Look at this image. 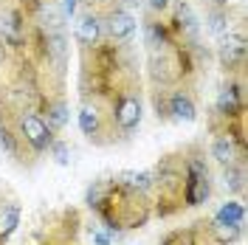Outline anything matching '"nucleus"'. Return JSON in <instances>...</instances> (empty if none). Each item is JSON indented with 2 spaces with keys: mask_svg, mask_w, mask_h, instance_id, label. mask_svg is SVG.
<instances>
[{
  "mask_svg": "<svg viewBox=\"0 0 248 245\" xmlns=\"http://www.w3.org/2000/svg\"><path fill=\"white\" fill-rule=\"evenodd\" d=\"M85 203L102 217V223L108 226V231L141 229L153 217V200H150V195H144V192L133 189V186L119 184L116 178L113 181H96L88 189Z\"/></svg>",
  "mask_w": 248,
  "mask_h": 245,
  "instance_id": "obj_1",
  "label": "nucleus"
},
{
  "mask_svg": "<svg viewBox=\"0 0 248 245\" xmlns=\"http://www.w3.org/2000/svg\"><path fill=\"white\" fill-rule=\"evenodd\" d=\"M184 189H186V158L178 161V155H167L153 172V192H155L153 212L161 217L181 212L184 209Z\"/></svg>",
  "mask_w": 248,
  "mask_h": 245,
  "instance_id": "obj_2",
  "label": "nucleus"
},
{
  "mask_svg": "<svg viewBox=\"0 0 248 245\" xmlns=\"http://www.w3.org/2000/svg\"><path fill=\"white\" fill-rule=\"evenodd\" d=\"M141 113H144V102H141V91L130 82L122 85L119 91L113 93L110 99V119L113 127L122 133V136H133L141 124Z\"/></svg>",
  "mask_w": 248,
  "mask_h": 245,
  "instance_id": "obj_3",
  "label": "nucleus"
},
{
  "mask_svg": "<svg viewBox=\"0 0 248 245\" xmlns=\"http://www.w3.org/2000/svg\"><path fill=\"white\" fill-rule=\"evenodd\" d=\"M12 130L17 133V138L23 141V147L34 155L48 153V147L54 144V130L46 124V119L40 113L31 110H20L12 116Z\"/></svg>",
  "mask_w": 248,
  "mask_h": 245,
  "instance_id": "obj_4",
  "label": "nucleus"
},
{
  "mask_svg": "<svg viewBox=\"0 0 248 245\" xmlns=\"http://www.w3.org/2000/svg\"><path fill=\"white\" fill-rule=\"evenodd\" d=\"M79 130L85 133V136L96 141V144H108L110 133H116V127H113V119H110V110L105 113L102 105H99V99H85L82 102V107H79Z\"/></svg>",
  "mask_w": 248,
  "mask_h": 245,
  "instance_id": "obj_5",
  "label": "nucleus"
},
{
  "mask_svg": "<svg viewBox=\"0 0 248 245\" xmlns=\"http://www.w3.org/2000/svg\"><path fill=\"white\" fill-rule=\"evenodd\" d=\"M102 29H105V37H108L110 43H116V46H127V43L136 37L139 23H136V17L130 15L127 9L113 6V9H108V15L102 17Z\"/></svg>",
  "mask_w": 248,
  "mask_h": 245,
  "instance_id": "obj_6",
  "label": "nucleus"
},
{
  "mask_svg": "<svg viewBox=\"0 0 248 245\" xmlns=\"http://www.w3.org/2000/svg\"><path fill=\"white\" fill-rule=\"evenodd\" d=\"M212 158H215L220 167H232L243 158V136L240 133H232L229 127L223 133H217L215 141H212Z\"/></svg>",
  "mask_w": 248,
  "mask_h": 245,
  "instance_id": "obj_7",
  "label": "nucleus"
},
{
  "mask_svg": "<svg viewBox=\"0 0 248 245\" xmlns=\"http://www.w3.org/2000/svg\"><path fill=\"white\" fill-rule=\"evenodd\" d=\"M217 57H220V65L226 71L243 68V62H246V37L240 31H226L220 46H217Z\"/></svg>",
  "mask_w": 248,
  "mask_h": 245,
  "instance_id": "obj_8",
  "label": "nucleus"
},
{
  "mask_svg": "<svg viewBox=\"0 0 248 245\" xmlns=\"http://www.w3.org/2000/svg\"><path fill=\"white\" fill-rule=\"evenodd\" d=\"M215 113L220 119H226V124L232 122V119H240L243 116V85L240 82H229L223 91L217 93Z\"/></svg>",
  "mask_w": 248,
  "mask_h": 245,
  "instance_id": "obj_9",
  "label": "nucleus"
},
{
  "mask_svg": "<svg viewBox=\"0 0 248 245\" xmlns=\"http://www.w3.org/2000/svg\"><path fill=\"white\" fill-rule=\"evenodd\" d=\"M102 37H105V29H102V15H96V12H85V15L79 17L77 23V43L85 51H91L102 43Z\"/></svg>",
  "mask_w": 248,
  "mask_h": 245,
  "instance_id": "obj_10",
  "label": "nucleus"
},
{
  "mask_svg": "<svg viewBox=\"0 0 248 245\" xmlns=\"http://www.w3.org/2000/svg\"><path fill=\"white\" fill-rule=\"evenodd\" d=\"M167 110H170V119H178V122H195L198 119V105H195L192 93L186 91V88L170 91V96H167Z\"/></svg>",
  "mask_w": 248,
  "mask_h": 245,
  "instance_id": "obj_11",
  "label": "nucleus"
},
{
  "mask_svg": "<svg viewBox=\"0 0 248 245\" xmlns=\"http://www.w3.org/2000/svg\"><path fill=\"white\" fill-rule=\"evenodd\" d=\"M17 226H20V203L0 198V237L9 240L17 231Z\"/></svg>",
  "mask_w": 248,
  "mask_h": 245,
  "instance_id": "obj_12",
  "label": "nucleus"
},
{
  "mask_svg": "<svg viewBox=\"0 0 248 245\" xmlns=\"http://www.w3.org/2000/svg\"><path fill=\"white\" fill-rule=\"evenodd\" d=\"M46 124L51 130H62L65 124H68V105H65V99L62 96H51L46 99Z\"/></svg>",
  "mask_w": 248,
  "mask_h": 245,
  "instance_id": "obj_13",
  "label": "nucleus"
},
{
  "mask_svg": "<svg viewBox=\"0 0 248 245\" xmlns=\"http://www.w3.org/2000/svg\"><path fill=\"white\" fill-rule=\"evenodd\" d=\"M223 181H226V189H232V192H243V189H246V167H243L240 161L232 164V167H226Z\"/></svg>",
  "mask_w": 248,
  "mask_h": 245,
  "instance_id": "obj_14",
  "label": "nucleus"
},
{
  "mask_svg": "<svg viewBox=\"0 0 248 245\" xmlns=\"http://www.w3.org/2000/svg\"><path fill=\"white\" fill-rule=\"evenodd\" d=\"M217 217H220V220H226V223H237V226H243V223H246V209H243L240 203L229 200V203H223V206H220Z\"/></svg>",
  "mask_w": 248,
  "mask_h": 245,
  "instance_id": "obj_15",
  "label": "nucleus"
},
{
  "mask_svg": "<svg viewBox=\"0 0 248 245\" xmlns=\"http://www.w3.org/2000/svg\"><path fill=\"white\" fill-rule=\"evenodd\" d=\"M161 245H195V229H178V231H170Z\"/></svg>",
  "mask_w": 248,
  "mask_h": 245,
  "instance_id": "obj_16",
  "label": "nucleus"
},
{
  "mask_svg": "<svg viewBox=\"0 0 248 245\" xmlns=\"http://www.w3.org/2000/svg\"><path fill=\"white\" fill-rule=\"evenodd\" d=\"M226 20H229V12H226V9H217V6H212V12H209V29L215 31V34L226 31Z\"/></svg>",
  "mask_w": 248,
  "mask_h": 245,
  "instance_id": "obj_17",
  "label": "nucleus"
},
{
  "mask_svg": "<svg viewBox=\"0 0 248 245\" xmlns=\"http://www.w3.org/2000/svg\"><path fill=\"white\" fill-rule=\"evenodd\" d=\"M48 153L54 155V161H57L60 167H65V164L71 161V153H68V144H65V141H57V138H54V144L48 147Z\"/></svg>",
  "mask_w": 248,
  "mask_h": 245,
  "instance_id": "obj_18",
  "label": "nucleus"
},
{
  "mask_svg": "<svg viewBox=\"0 0 248 245\" xmlns=\"http://www.w3.org/2000/svg\"><path fill=\"white\" fill-rule=\"evenodd\" d=\"M147 6L153 9L155 15H164V12H170L172 9V0H147Z\"/></svg>",
  "mask_w": 248,
  "mask_h": 245,
  "instance_id": "obj_19",
  "label": "nucleus"
},
{
  "mask_svg": "<svg viewBox=\"0 0 248 245\" xmlns=\"http://www.w3.org/2000/svg\"><path fill=\"white\" fill-rule=\"evenodd\" d=\"M62 15H65V17L77 15V0H62Z\"/></svg>",
  "mask_w": 248,
  "mask_h": 245,
  "instance_id": "obj_20",
  "label": "nucleus"
},
{
  "mask_svg": "<svg viewBox=\"0 0 248 245\" xmlns=\"http://www.w3.org/2000/svg\"><path fill=\"white\" fill-rule=\"evenodd\" d=\"M209 3L217 6V9H229V3H232V0H209Z\"/></svg>",
  "mask_w": 248,
  "mask_h": 245,
  "instance_id": "obj_21",
  "label": "nucleus"
}]
</instances>
